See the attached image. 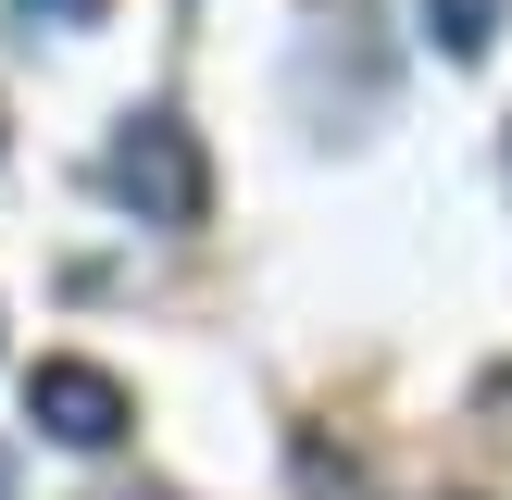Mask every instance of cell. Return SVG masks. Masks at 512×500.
Masks as SVG:
<instances>
[{"label":"cell","instance_id":"3957f363","mask_svg":"<svg viewBox=\"0 0 512 500\" xmlns=\"http://www.w3.org/2000/svg\"><path fill=\"white\" fill-rule=\"evenodd\" d=\"M425 38H438L450 63H475V50L500 38V0H425Z\"/></svg>","mask_w":512,"mask_h":500},{"label":"cell","instance_id":"277c9868","mask_svg":"<svg viewBox=\"0 0 512 500\" xmlns=\"http://www.w3.org/2000/svg\"><path fill=\"white\" fill-rule=\"evenodd\" d=\"M13 13H25V25H100L113 0H13Z\"/></svg>","mask_w":512,"mask_h":500},{"label":"cell","instance_id":"6da1fadb","mask_svg":"<svg viewBox=\"0 0 512 500\" xmlns=\"http://www.w3.org/2000/svg\"><path fill=\"white\" fill-rule=\"evenodd\" d=\"M113 200H138L150 225H200V138L175 113H125V138H113Z\"/></svg>","mask_w":512,"mask_h":500},{"label":"cell","instance_id":"7a4b0ae2","mask_svg":"<svg viewBox=\"0 0 512 500\" xmlns=\"http://www.w3.org/2000/svg\"><path fill=\"white\" fill-rule=\"evenodd\" d=\"M25 425H50L63 450H113L125 438V388L100 363H38L25 375Z\"/></svg>","mask_w":512,"mask_h":500}]
</instances>
